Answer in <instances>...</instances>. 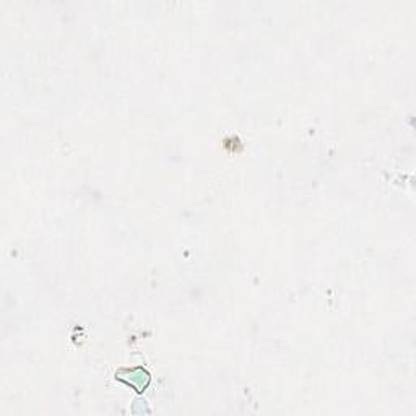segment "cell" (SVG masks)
I'll use <instances>...</instances> for the list:
<instances>
[{
  "instance_id": "cell-1",
  "label": "cell",
  "mask_w": 416,
  "mask_h": 416,
  "mask_svg": "<svg viewBox=\"0 0 416 416\" xmlns=\"http://www.w3.org/2000/svg\"><path fill=\"white\" fill-rule=\"evenodd\" d=\"M116 381H121L124 384H127L137 391L138 393H142L145 388L148 387L152 377L148 374V371H145L143 368H134V369H121L116 373Z\"/></svg>"
}]
</instances>
